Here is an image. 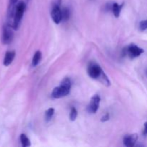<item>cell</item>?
I'll return each mask as SVG.
<instances>
[{
    "mask_svg": "<svg viewBox=\"0 0 147 147\" xmlns=\"http://www.w3.org/2000/svg\"><path fill=\"white\" fill-rule=\"evenodd\" d=\"M123 4H121V5H119V4L116 2L113 3V4H112L111 11H113V14H114V16L116 17H119V16H120L121 11V9H122V7H123Z\"/></svg>",
    "mask_w": 147,
    "mask_h": 147,
    "instance_id": "30bf717a",
    "label": "cell"
},
{
    "mask_svg": "<svg viewBox=\"0 0 147 147\" xmlns=\"http://www.w3.org/2000/svg\"><path fill=\"white\" fill-rule=\"evenodd\" d=\"M77 116H78L77 110L76 109V108L73 107L71 109V111H70V121H74L76 119V118H77Z\"/></svg>",
    "mask_w": 147,
    "mask_h": 147,
    "instance_id": "9a60e30c",
    "label": "cell"
},
{
    "mask_svg": "<svg viewBox=\"0 0 147 147\" xmlns=\"http://www.w3.org/2000/svg\"><path fill=\"white\" fill-rule=\"evenodd\" d=\"M87 71L88 76L93 79H99L103 73L101 67L96 63H91L88 67Z\"/></svg>",
    "mask_w": 147,
    "mask_h": 147,
    "instance_id": "5b68a950",
    "label": "cell"
},
{
    "mask_svg": "<svg viewBox=\"0 0 147 147\" xmlns=\"http://www.w3.org/2000/svg\"><path fill=\"white\" fill-rule=\"evenodd\" d=\"M144 126V128L143 134L144 135H147V121L145 122Z\"/></svg>",
    "mask_w": 147,
    "mask_h": 147,
    "instance_id": "d6986e66",
    "label": "cell"
},
{
    "mask_svg": "<svg viewBox=\"0 0 147 147\" xmlns=\"http://www.w3.org/2000/svg\"><path fill=\"white\" fill-rule=\"evenodd\" d=\"M100 102V98L98 95H95L94 96H93L87 107L88 111L90 113H96L99 109Z\"/></svg>",
    "mask_w": 147,
    "mask_h": 147,
    "instance_id": "52a82bcc",
    "label": "cell"
},
{
    "mask_svg": "<svg viewBox=\"0 0 147 147\" xmlns=\"http://www.w3.org/2000/svg\"><path fill=\"white\" fill-rule=\"evenodd\" d=\"M20 142H21V144L23 147H27L31 145V143H30V141L29 139V138L25 134H22L20 135Z\"/></svg>",
    "mask_w": 147,
    "mask_h": 147,
    "instance_id": "7c38bea8",
    "label": "cell"
},
{
    "mask_svg": "<svg viewBox=\"0 0 147 147\" xmlns=\"http://www.w3.org/2000/svg\"><path fill=\"white\" fill-rule=\"evenodd\" d=\"M55 113V109L53 108H50V109H47L45 112V120L46 121H49L51 120L52 117L53 116Z\"/></svg>",
    "mask_w": 147,
    "mask_h": 147,
    "instance_id": "4fadbf2b",
    "label": "cell"
},
{
    "mask_svg": "<svg viewBox=\"0 0 147 147\" xmlns=\"http://www.w3.org/2000/svg\"><path fill=\"white\" fill-rule=\"evenodd\" d=\"M138 140V135L134 134L126 135L123 138V144L127 147H132L136 144Z\"/></svg>",
    "mask_w": 147,
    "mask_h": 147,
    "instance_id": "ba28073f",
    "label": "cell"
},
{
    "mask_svg": "<svg viewBox=\"0 0 147 147\" xmlns=\"http://www.w3.org/2000/svg\"><path fill=\"white\" fill-rule=\"evenodd\" d=\"M144 52V50L143 49L138 47L134 44H131L126 49V54H127L131 58H135V57H139Z\"/></svg>",
    "mask_w": 147,
    "mask_h": 147,
    "instance_id": "8992f818",
    "label": "cell"
},
{
    "mask_svg": "<svg viewBox=\"0 0 147 147\" xmlns=\"http://www.w3.org/2000/svg\"><path fill=\"white\" fill-rule=\"evenodd\" d=\"M12 30L14 29L9 25L7 24L3 27L2 36H1V42L3 44L8 45L11 42L13 38H14V32Z\"/></svg>",
    "mask_w": 147,
    "mask_h": 147,
    "instance_id": "277c9868",
    "label": "cell"
},
{
    "mask_svg": "<svg viewBox=\"0 0 147 147\" xmlns=\"http://www.w3.org/2000/svg\"><path fill=\"white\" fill-rule=\"evenodd\" d=\"M18 2V0H9V4L10 6H15Z\"/></svg>",
    "mask_w": 147,
    "mask_h": 147,
    "instance_id": "ac0fdd59",
    "label": "cell"
},
{
    "mask_svg": "<svg viewBox=\"0 0 147 147\" xmlns=\"http://www.w3.org/2000/svg\"><path fill=\"white\" fill-rule=\"evenodd\" d=\"M15 57V52L14 51H7L4 56L3 64L4 66H9L11 65L12 61Z\"/></svg>",
    "mask_w": 147,
    "mask_h": 147,
    "instance_id": "9c48e42d",
    "label": "cell"
},
{
    "mask_svg": "<svg viewBox=\"0 0 147 147\" xmlns=\"http://www.w3.org/2000/svg\"><path fill=\"white\" fill-rule=\"evenodd\" d=\"M62 15H63V21H67V20H69V17H70V11L67 8L64 7V8L62 9Z\"/></svg>",
    "mask_w": 147,
    "mask_h": 147,
    "instance_id": "5bb4252c",
    "label": "cell"
},
{
    "mask_svg": "<svg viewBox=\"0 0 147 147\" xmlns=\"http://www.w3.org/2000/svg\"><path fill=\"white\" fill-rule=\"evenodd\" d=\"M51 17L55 24H59L63 21L62 9H60V0H58L53 4L51 11Z\"/></svg>",
    "mask_w": 147,
    "mask_h": 147,
    "instance_id": "3957f363",
    "label": "cell"
},
{
    "mask_svg": "<svg viewBox=\"0 0 147 147\" xmlns=\"http://www.w3.org/2000/svg\"><path fill=\"white\" fill-rule=\"evenodd\" d=\"M25 9L26 4L24 1H20V2H17V4H16L13 21L11 24V27L14 30H17L19 28V27H20V22H21L22 18Z\"/></svg>",
    "mask_w": 147,
    "mask_h": 147,
    "instance_id": "7a4b0ae2",
    "label": "cell"
},
{
    "mask_svg": "<svg viewBox=\"0 0 147 147\" xmlns=\"http://www.w3.org/2000/svg\"><path fill=\"white\" fill-rule=\"evenodd\" d=\"M41 58H42V53L40 51V50H38V51H37L35 53H34V56H33L32 66L36 67V66L40 63V60H41Z\"/></svg>",
    "mask_w": 147,
    "mask_h": 147,
    "instance_id": "8fae6325",
    "label": "cell"
},
{
    "mask_svg": "<svg viewBox=\"0 0 147 147\" xmlns=\"http://www.w3.org/2000/svg\"><path fill=\"white\" fill-rule=\"evenodd\" d=\"M71 89V81L70 78H65L60 83V86L53 89L52 92V97L53 98L58 99L67 96L70 93Z\"/></svg>",
    "mask_w": 147,
    "mask_h": 147,
    "instance_id": "6da1fadb",
    "label": "cell"
},
{
    "mask_svg": "<svg viewBox=\"0 0 147 147\" xmlns=\"http://www.w3.org/2000/svg\"><path fill=\"white\" fill-rule=\"evenodd\" d=\"M139 28L142 31H144L147 30V20H142L139 24Z\"/></svg>",
    "mask_w": 147,
    "mask_h": 147,
    "instance_id": "2e32d148",
    "label": "cell"
},
{
    "mask_svg": "<svg viewBox=\"0 0 147 147\" xmlns=\"http://www.w3.org/2000/svg\"><path fill=\"white\" fill-rule=\"evenodd\" d=\"M146 75H147V70H146Z\"/></svg>",
    "mask_w": 147,
    "mask_h": 147,
    "instance_id": "ffe728a7",
    "label": "cell"
},
{
    "mask_svg": "<svg viewBox=\"0 0 147 147\" xmlns=\"http://www.w3.org/2000/svg\"><path fill=\"white\" fill-rule=\"evenodd\" d=\"M109 118H110V116H109V113H106V114H105L104 116H103V117H102L101 121H102V122L108 121L109 120Z\"/></svg>",
    "mask_w": 147,
    "mask_h": 147,
    "instance_id": "e0dca14e",
    "label": "cell"
}]
</instances>
